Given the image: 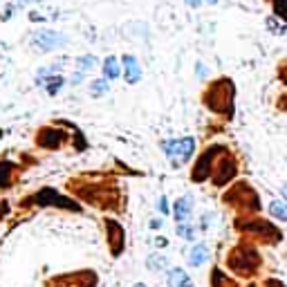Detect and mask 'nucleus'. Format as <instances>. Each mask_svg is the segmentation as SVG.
<instances>
[{
    "label": "nucleus",
    "instance_id": "39448f33",
    "mask_svg": "<svg viewBox=\"0 0 287 287\" xmlns=\"http://www.w3.org/2000/svg\"><path fill=\"white\" fill-rule=\"evenodd\" d=\"M227 150V146L224 144H213L209 146L204 153L197 157V161L193 164V171H191V182H195V184H202V182H207L209 177L213 173V166H216L218 157Z\"/></svg>",
    "mask_w": 287,
    "mask_h": 287
},
{
    "label": "nucleus",
    "instance_id": "423d86ee",
    "mask_svg": "<svg viewBox=\"0 0 287 287\" xmlns=\"http://www.w3.org/2000/svg\"><path fill=\"white\" fill-rule=\"evenodd\" d=\"M238 175V161L229 153V148L218 157L216 166H213V173H211V182L213 186H224Z\"/></svg>",
    "mask_w": 287,
    "mask_h": 287
},
{
    "label": "nucleus",
    "instance_id": "c756f323",
    "mask_svg": "<svg viewBox=\"0 0 287 287\" xmlns=\"http://www.w3.org/2000/svg\"><path fill=\"white\" fill-rule=\"evenodd\" d=\"M186 5H189V7H200L202 3H204V0H184Z\"/></svg>",
    "mask_w": 287,
    "mask_h": 287
},
{
    "label": "nucleus",
    "instance_id": "5701e85b",
    "mask_svg": "<svg viewBox=\"0 0 287 287\" xmlns=\"http://www.w3.org/2000/svg\"><path fill=\"white\" fill-rule=\"evenodd\" d=\"M177 236L184 238V240H195V227H193L191 222L177 224Z\"/></svg>",
    "mask_w": 287,
    "mask_h": 287
},
{
    "label": "nucleus",
    "instance_id": "f704fd0d",
    "mask_svg": "<svg viewBox=\"0 0 287 287\" xmlns=\"http://www.w3.org/2000/svg\"><path fill=\"white\" fill-rule=\"evenodd\" d=\"M18 5H27V3H40V0H16Z\"/></svg>",
    "mask_w": 287,
    "mask_h": 287
},
{
    "label": "nucleus",
    "instance_id": "6e6552de",
    "mask_svg": "<svg viewBox=\"0 0 287 287\" xmlns=\"http://www.w3.org/2000/svg\"><path fill=\"white\" fill-rule=\"evenodd\" d=\"M67 142V135L65 130L61 128H52V126H43L36 130V137H34V144L38 148H45V150H59L61 146H65Z\"/></svg>",
    "mask_w": 287,
    "mask_h": 287
},
{
    "label": "nucleus",
    "instance_id": "f03ea898",
    "mask_svg": "<svg viewBox=\"0 0 287 287\" xmlns=\"http://www.w3.org/2000/svg\"><path fill=\"white\" fill-rule=\"evenodd\" d=\"M222 202L227 207L236 209L240 213V218L242 216H256V213L260 211V197L249 182H236V184L222 195Z\"/></svg>",
    "mask_w": 287,
    "mask_h": 287
},
{
    "label": "nucleus",
    "instance_id": "f8f14e48",
    "mask_svg": "<svg viewBox=\"0 0 287 287\" xmlns=\"http://www.w3.org/2000/svg\"><path fill=\"white\" fill-rule=\"evenodd\" d=\"M191 213H193V197L191 195H182L175 200L173 204V218L177 224H184L191 220Z\"/></svg>",
    "mask_w": 287,
    "mask_h": 287
},
{
    "label": "nucleus",
    "instance_id": "2f4dec72",
    "mask_svg": "<svg viewBox=\"0 0 287 287\" xmlns=\"http://www.w3.org/2000/svg\"><path fill=\"white\" fill-rule=\"evenodd\" d=\"M29 18H32L34 23H40V20H45L43 16H40V14H32V16H29Z\"/></svg>",
    "mask_w": 287,
    "mask_h": 287
},
{
    "label": "nucleus",
    "instance_id": "9d476101",
    "mask_svg": "<svg viewBox=\"0 0 287 287\" xmlns=\"http://www.w3.org/2000/svg\"><path fill=\"white\" fill-rule=\"evenodd\" d=\"M103 224H106V231H108V247H110V254L114 258H119V256L124 254V247H126V233H124V227L117 220H112V218H106Z\"/></svg>",
    "mask_w": 287,
    "mask_h": 287
},
{
    "label": "nucleus",
    "instance_id": "bb28decb",
    "mask_svg": "<svg viewBox=\"0 0 287 287\" xmlns=\"http://www.w3.org/2000/svg\"><path fill=\"white\" fill-rule=\"evenodd\" d=\"M207 74H209V67H204V63H197V76L207 79Z\"/></svg>",
    "mask_w": 287,
    "mask_h": 287
},
{
    "label": "nucleus",
    "instance_id": "b1692460",
    "mask_svg": "<svg viewBox=\"0 0 287 287\" xmlns=\"http://www.w3.org/2000/svg\"><path fill=\"white\" fill-rule=\"evenodd\" d=\"M271 9H274V16L287 23V0H271Z\"/></svg>",
    "mask_w": 287,
    "mask_h": 287
},
{
    "label": "nucleus",
    "instance_id": "7c9ffc66",
    "mask_svg": "<svg viewBox=\"0 0 287 287\" xmlns=\"http://www.w3.org/2000/svg\"><path fill=\"white\" fill-rule=\"evenodd\" d=\"M159 211H161V213H169V207H166V200H164V197L159 200Z\"/></svg>",
    "mask_w": 287,
    "mask_h": 287
},
{
    "label": "nucleus",
    "instance_id": "0eeeda50",
    "mask_svg": "<svg viewBox=\"0 0 287 287\" xmlns=\"http://www.w3.org/2000/svg\"><path fill=\"white\" fill-rule=\"evenodd\" d=\"M29 202H34V204H40V207H59V209H67V211H79V204L76 202H72L70 197H65V195H61L59 191H54V189H40L38 193H34L32 195V200Z\"/></svg>",
    "mask_w": 287,
    "mask_h": 287
},
{
    "label": "nucleus",
    "instance_id": "cd10ccee",
    "mask_svg": "<svg viewBox=\"0 0 287 287\" xmlns=\"http://www.w3.org/2000/svg\"><path fill=\"white\" fill-rule=\"evenodd\" d=\"M263 287H285L280 280H276V278H269V280H265L263 283Z\"/></svg>",
    "mask_w": 287,
    "mask_h": 287
},
{
    "label": "nucleus",
    "instance_id": "1a4fd4ad",
    "mask_svg": "<svg viewBox=\"0 0 287 287\" xmlns=\"http://www.w3.org/2000/svg\"><path fill=\"white\" fill-rule=\"evenodd\" d=\"M67 43L65 34L54 32V29H40L32 36V48L38 52H52V50H59Z\"/></svg>",
    "mask_w": 287,
    "mask_h": 287
},
{
    "label": "nucleus",
    "instance_id": "393cba45",
    "mask_svg": "<svg viewBox=\"0 0 287 287\" xmlns=\"http://www.w3.org/2000/svg\"><path fill=\"white\" fill-rule=\"evenodd\" d=\"M95 65H97L95 56H81V59H79V72H83V74H86L90 67H95Z\"/></svg>",
    "mask_w": 287,
    "mask_h": 287
},
{
    "label": "nucleus",
    "instance_id": "a878e982",
    "mask_svg": "<svg viewBox=\"0 0 287 287\" xmlns=\"http://www.w3.org/2000/svg\"><path fill=\"white\" fill-rule=\"evenodd\" d=\"M278 79H280V81H283L285 86H287V63H283V65L278 67Z\"/></svg>",
    "mask_w": 287,
    "mask_h": 287
},
{
    "label": "nucleus",
    "instance_id": "4c0bfd02",
    "mask_svg": "<svg viewBox=\"0 0 287 287\" xmlns=\"http://www.w3.org/2000/svg\"><path fill=\"white\" fill-rule=\"evenodd\" d=\"M0 137H3V130H0Z\"/></svg>",
    "mask_w": 287,
    "mask_h": 287
},
{
    "label": "nucleus",
    "instance_id": "c9c22d12",
    "mask_svg": "<svg viewBox=\"0 0 287 287\" xmlns=\"http://www.w3.org/2000/svg\"><path fill=\"white\" fill-rule=\"evenodd\" d=\"M218 3V0H207V5H216Z\"/></svg>",
    "mask_w": 287,
    "mask_h": 287
},
{
    "label": "nucleus",
    "instance_id": "dca6fc26",
    "mask_svg": "<svg viewBox=\"0 0 287 287\" xmlns=\"http://www.w3.org/2000/svg\"><path fill=\"white\" fill-rule=\"evenodd\" d=\"M186 258H189V265H191V267H200V265H204L207 258H209V247H207L204 242H197L195 247H193L191 252H189V256H186Z\"/></svg>",
    "mask_w": 287,
    "mask_h": 287
},
{
    "label": "nucleus",
    "instance_id": "a211bd4d",
    "mask_svg": "<svg viewBox=\"0 0 287 287\" xmlns=\"http://www.w3.org/2000/svg\"><path fill=\"white\" fill-rule=\"evenodd\" d=\"M211 287H240L236 280H231L227 274H222L220 269H213L211 274Z\"/></svg>",
    "mask_w": 287,
    "mask_h": 287
},
{
    "label": "nucleus",
    "instance_id": "aec40b11",
    "mask_svg": "<svg viewBox=\"0 0 287 287\" xmlns=\"http://www.w3.org/2000/svg\"><path fill=\"white\" fill-rule=\"evenodd\" d=\"M110 92V86H108V79H95L90 83V95L92 97H106Z\"/></svg>",
    "mask_w": 287,
    "mask_h": 287
},
{
    "label": "nucleus",
    "instance_id": "e433bc0d",
    "mask_svg": "<svg viewBox=\"0 0 287 287\" xmlns=\"http://www.w3.org/2000/svg\"><path fill=\"white\" fill-rule=\"evenodd\" d=\"M135 287H146V285H144V283H137V285H135Z\"/></svg>",
    "mask_w": 287,
    "mask_h": 287
},
{
    "label": "nucleus",
    "instance_id": "7ed1b4c3",
    "mask_svg": "<svg viewBox=\"0 0 287 287\" xmlns=\"http://www.w3.org/2000/svg\"><path fill=\"white\" fill-rule=\"evenodd\" d=\"M260 263H263L260 254L254 247H247V244H238L227 256V267L236 276H242V278H254L260 271Z\"/></svg>",
    "mask_w": 287,
    "mask_h": 287
},
{
    "label": "nucleus",
    "instance_id": "473e14b6",
    "mask_svg": "<svg viewBox=\"0 0 287 287\" xmlns=\"http://www.w3.org/2000/svg\"><path fill=\"white\" fill-rule=\"evenodd\" d=\"M150 227H153V229H159L161 222H159V220H150Z\"/></svg>",
    "mask_w": 287,
    "mask_h": 287
},
{
    "label": "nucleus",
    "instance_id": "412c9836",
    "mask_svg": "<svg viewBox=\"0 0 287 287\" xmlns=\"http://www.w3.org/2000/svg\"><path fill=\"white\" fill-rule=\"evenodd\" d=\"M63 83H65L63 76H61V74H54V76H50V79L45 81L43 86H45V90H48V95H50V97H54L56 92H59L61 88H63Z\"/></svg>",
    "mask_w": 287,
    "mask_h": 287
},
{
    "label": "nucleus",
    "instance_id": "72a5a7b5",
    "mask_svg": "<svg viewBox=\"0 0 287 287\" xmlns=\"http://www.w3.org/2000/svg\"><path fill=\"white\" fill-rule=\"evenodd\" d=\"M280 195H283L285 200H287V184H283V186H280Z\"/></svg>",
    "mask_w": 287,
    "mask_h": 287
},
{
    "label": "nucleus",
    "instance_id": "f3484780",
    "mask_svg": "<svg viewBox=\"0 0 287 287\" xmlns=\"http://www.w3.org/2000/svg\"><path fill=\"white\" fill-rule=\"evenodd\" d=\"M121 76V63L117 61V56H106L103 61V79L112 81V79H119Z\"/></svg>",
    "mask_w": 287,
    "mask_h": 287
},
{
    "label": "nucleus",
    "instance_id": "2eb2a0df",
    "mask_svg": "<svg viewBox=\"0 0 287 287\" xmlns=\"http://www.w3.org/2000/svg\"><path fill=\"white\" fill-rule=\"evenodd\" d=\"M166 283H169V287H193V280L189 278V274H186V271L182 269V267L169 269Z\"/></svg>",
    "mask_w": 287,
    "mask_h": 287
},
{
    "label": "nucleus",
    "instance_id": "ddd939ff",
    "mask_svg": "<svg viewBox=\"0 0 287 287\" xmlns=\"http://www.w3.org/2000/svg\"><path fill=\"white\" fill-rule=\"evenodd\" d=\"M121 63H124V79H126L128 86H135V83L142 81V67H139V63H137V59H135V56L126 54L121 59Z\"/></svg>",
    "mask_w": 287,
    "mask_h": 287
},
{
    "label": "nucleus",
    "instance_id": "6ab92c4d",
    "mask_svg": "<svg viewBox=\"0 0 287 287\" xmlns=\"http://www.w3.org/2000/svg\"><path fill=\"white\" fill-rule=\"evenodd\" d=\"M269 216L274 220H280V222H287V204L280 200H274L269 204Z\"/></svg>",
    "mask_w": 287,
    "mask_h": 287
},
{
    "label": "nucleus",
    "instance_id": "f257e3e1",
    "mask_svg": "<svg viewBox=\"0 0 287 287\" xmlns=\"http://www.w3.org/2000/svg\"><path fill=\"white\" fill-rule=\"evenodd\" d=\"M233 99H236V88H233L231 79H216L209 83V88L202 95V103L211 112L220 114V117L231 119L233 114Z\"/></svg>",
    "mask_w": 287,
    "mask_h": 287
},
{
    "label": "nucleus",
    "instance_id": "c85d7f7f",
    "mask_svg": "<svg viewBox=\"0 0 287 287\" xmlns=\"http://www.w3.org/2000/svg\"><path fill=\"white\" fill-rule=\"evenodd\" d=\"M12 14H14V9H12V7H7V9L3 12V16H0V20H9V18H12Z\"/></svg>",
    "mask_w": 287,
    "mask_h": 287
},
{
    "label": "nucleus",
    "instance_id": "9b49d317",
    "mask_svg": "<svg viewBox=\"0 0 287 287\" xmlns=\"http://www.w3.org/2000/svg\"><path fill=\"white\" fill-rule=\"evenodd\" d=\"M195 153V139L193 137H184V139H177V153H175V159H173V166H184L189 164V159L193 157Z\"/></svg>",
    "mask_w": 287,
    "mask_h": 287
},
{
    "label": "nucleus",
    "instance_id": "4be33fe9",
    "mask_svg": "<svg viewBox=\"0 0 287 287\" xmlns=\"http://www.w3.org/2000/svg\"><path fill=\"white\" fill-rule=\"evenodd\" d=\"M146 265H148L150 271H161V269H166V258L159 254H153V256H148Z\"/></svg>",
    "mask_w": 287,
    "mask_h": 287
},
{
    "label": "nucleus",
    "instance_id": "4468645a",
    "mask_svg": "<svg viewBox=\"0 0 287 287\" xmlns=\"http://www.w3.org/2000/svg\"><path fill=\"white\" fill-rule=\"evenodd\" d=\"M14 173H16V164L9 159H0V191H7L14 184Z\"/></svg>",
    "mask_w": 287,
    "mask_h": 287
},
{
    "label": "nucleus",
    "instance_id": "20e7f679",
    "mask_svg": "<svg viewBox=\"0 0 287 287\" xmlns=\"http://www.w3.org/2000/svg\"><path fill=\"white\" fill-rule=\"evenodd\" d=\"M236 229L242 233H247L249 238L254 240H260L265 244H274L280 240V231L274 227L271 222L263 220L258 216H242V218H236Z\"/></svg>",
    "mask_w": 287,
    "mask_h": 287
}]
</instances>
